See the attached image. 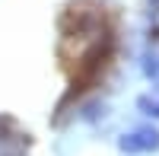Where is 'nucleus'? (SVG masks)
Here are the masks:
<instances>
[{
  "label": "nucleus",
  "mask_w": 159,
  "mask_h": 156,
  "mask_svg": "<svg viewBox=\"0 0 159 156\" xmlns=\"http://www.w3.org/2000/svg\"><path fill=\"white\" fill-rule=\"evenodd\" d=\"M115 48V29L108 22V13L99 3L86 10V0H80L67 10L61 25V54L73 64L76 73H92Z\"/></svg>",
  "instance_id": "1"
},
{
  "label": "nucleus",
  "mask_w": 159,
  "mask_h": 156,
  "mask_svg": "<svg viewBox=\"0 0 159 156\" xmlns=\"http://www.w3.org/2000/svg\"><path fill=\"white\" fill-rule=\"evenodd\" d=\"M32 147L29 131L10 115H0V156H25Z\"/></svg>",
  "instance_id": "2"
},
{
  "label": "nucleus",
  "mask_w": 159,
  "mask_h": 156,
  "mask_svg": "<svg viewBox=\"0 0 159 156\" xmlns=\"http://www.w3.org/2000/svg\"><path fill=\"white\" fill-rule=\"evenodd\" d=\"M118 147L124 153H156L159 150V131L153 124H143V127H134V131H127L121 140H118Z\"/></svg>",
  "instance_id": "3"
},
{
  "label": "nucleus",
  "mask_w": 159,
  "mask_h": 156,
  "mask_svg": "<svg viewBox=\"0 0 159 156\" xmlns=\"http://www.w3.org/2000/svg\"><path fill=\"white\" fill-rule=\"evenodd\" d=\"M140 112H147L153 115V118H159V93H147V96H140Z\"/></svg>",
  "instance_id": "4"
},
{
  "label": "nucleus",
  "mask_w": 159,
  "mask_h": 156,
  "mask_svg": "<svg viewBox=\"0 0 159 156\" xmlns=\"http://www.w3.org/2000/svg\"><path fill=\"white\" fill-rule=\"evenodd\" d=\"M143 73H147L153 83H159V54H150L147 61H143Z\"/></svg>",
  "instance_id": "5"
},
{
  "label": "nucleus",
  "mask_w": 159,
  "mask_h": 156,
  "mask_svg": "<svg viewBox=\"0 0 159 156\" xmlns=\"http://www.w3.org/2000/svg\"><path fill=\"white\" fill-rule=\"evenodd\" d=\"M150 7H153V10H150L153 19H156V25H159V0H150Z\"/></svg>",
  "instance_id": "6"
}]
</instances>
